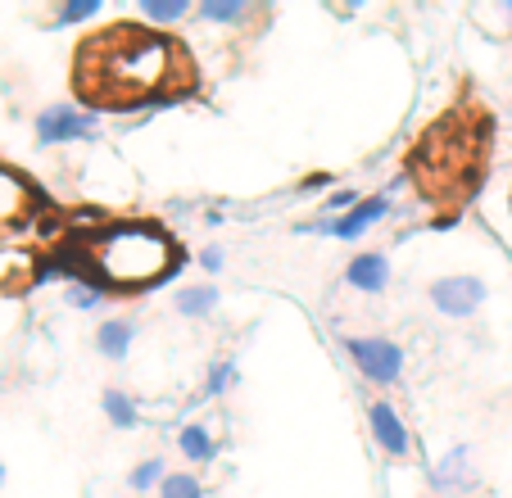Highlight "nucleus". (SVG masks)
Returning <instances> with one entry per match:
<instances>
[{
  "label": "nucleus",
  "mask_w": 512,
  "mask_h": 498,
  "mask_svg": "<svg viewBox=\"0 0 512 498\" xmlns=\"http://www.w3.org/2000/svg\"><path fill=\"white\" fill-rule=\"evenodd\" d=\"M368 426H372V440H377L390 458H408V453H413V435H408L395 403H386V399L368 403Z\"/></svg>",
  "instance_id": "nucleus-7"
},
{
  "label": "nucleus",
  "mask_w": 512,
  "mask_h": 498,
  "mask_svg": "<svg viewBox=\"0 0 512 498\" xmlns=\"http://www.w3.org/2000/svg\"><path fill=\"white\" fill-rule=\"evenodd\" d=\"M508 213H512V191H508Z\"/></svg>",
  "instance_id": "nucleus-25"
},
{
  "label": "nucleus",
  "mask_w": 512,
  "mask_h": 498,
  "mask_svg": "<svg viewBox=\"0 0 512 498\" xmlns=\"http://www.w3.org/2000/svg\"><path fill=\"white\" fill-rule=\"evenodd\" d=\"M232 385H236V363H232V358H223V363L209 367V381H204V399H223Z\"/></svg>",
  "instance_id": "nucleus-19"
},
{
  "label": "nucleus",
  "mask_w": 512,
  "mask_h": 498,
  "mask_svg": "<svg viewBox=\"0 0 512 498\" xmlns=\"http://www.w3.org/2000/svg\"><path fill=\"white\" fill-rule=\"evenodd\" d=\"M345 281L354 290H363V295H381L390 286V259L386 254H358L345 268Z\"/></svg>",
  "instance_id": "nucleus-8"
},
{
  "label": "nucleus",
  "mask_w": 512,
  "mask_h": 498,
  "mask_svg": "<svg viewBox=\"0 0 512 498\" xmlns=\"http://www.w3.org/2000/svg\"><path fill=\"white\" fill-rule=\"evenodd\" d=\"M431 304H435V313H445V317H454V322H463V317H472L476 308L485 304V281L472 277V272L440 277V281H431Z\"/></svg>",
  "instance_id": "nucleus-6"
},
{
  "label": "nucleus",
  "mask_w": 512,
  "mask_h": 498,
  "mask_svg": "<svg viewBox=\"0 0 512 498\" xmlns=\"http://www.w3.org/2000/svg\"><path fill=\"white\" fill-rule=\"evenodd\" d=\"M100 14V0H64L55 14V28H73V23H87Z\"/></svg>",
  "instance_id": "nucleus-18"
},
{
  "label": "nucleus",
  "mask_w": 512,
  "mask_h": 498,
  "mask_svg": "<svg viewBox=\"0 0 512 498\" xmlns=\"http://www.w3.org/2000/svg\"><path fill=\"white\" fill-rule=\"evenodd\" d=\"M96 263L114 286H150L173 268V240L155 227H123L109 231L96 245Z\"/></svg>",
  "instance_id": "nucleus-1"
},
{
  "label": "nucleus",
  "mask_w": 512,
  "mask_h": 498,
  "mask_svg": "<svg viewBox=\"0 0 512 498\" xmlns=\"http://www.w3.org/2000/svg\"><path fill=\"white\" fill-rule=\"evenodd\" d=\"M503 10H508V14H512V0H508V5H503ZM508 37H512V32H508Z\"/></svg>",
  "instance_id": "nucleus-24"
},
{
  "label": "nucleus",
  "mask_w": 512,
  "mask_h": 498,
  "mask_svg": "<svg viewBox=\"0 0 512 498\" xmlns=\"http://www.w3.org/2000/svg\"><path fill=\"white\" fill-rule=\"evenodd\" d=\"M358 204H363V195H358V191H336V195H331V200H327V213H340V209H358Z\"/></svg>",
  "instance_id": "nucleus-21"
},
{
  "label": "nucleus",
  "mask_w": 512,
  "mask_h": 498,
  "mask_svg": "<svg viewBox=\"0 0 512 498\" xmlns=\"http://www.w3.org/2000/svg\"><path fill=\"white\" fill-rule=\"evenodd\" d=\"M164 458H145V462H136L132 467V476H127V485L136 489V494H145V489H159L164 485Z\"/></svg>",
  "instance_id": "nucleus-16"
},
{
  "label": "nucleus",
  "mask_w": 512,
  "mask_h": 498,
  "mask_svg": "<svg viewBox=\"0 0 512 498\" xmlns=\"http://www.w3.org/2000/svg\"><path fill=\"white\" fill-rule=\"evenodd\" d=\"M177 449H182V458H191V462H213V458H218V440H213V431H209V426H200V422L182 426Z\"/></svg>",
  "instance_id": "nucleus-11"
},
{
  "label": "nucleus",
  "mask_w": 512,
  "mask_h": 498,
  "mask_svg": "<svg viewBox=\"0 0 512 498\" xmlns=\"http://www.w3.org/2000/svg\"><path fill=\"white\" fill-rule=\"evenodd\" d=\"M68 304L82 308V313H91V308L105 304V290H96V286H68Z\"/></svg>",
  "instance_id": "nucleus-20"
},
{
  "label": "nucleus",
  "mask_w": 512,
  "mask_h": 498,
  "mask_svg": "<svg viewBox=\"0 0 512 498\" xmlns=\"http://www.w3.org/2000/svg\"><path fill=\"white\" fill-rule=\"evenodd\" d=\"M91 50H105L109 64L105 73H114V82H127L136 91H155L168 73V59L177 55L173 41L164 32H136V28H114L100 32V41H91Z\"/></svg>",
  "instance_id": "nucleus-2"
},
{
  "label": "nucleus",
  "mask_w": 512,
  "mask_h": 498,
  "mask_svg": "<svg viewBox=\"0 0 512 498\" xmlns=\"http://www.w3.org/2000/svg\"><path fill=\"white\" fill-rule=\"evenodd\" d=\"M132 340H136V326L123 322V317H114V322H105L96 331V349L109 358V363H123V358L132 354Z\"/></svg>",
  "instance_id": "nucleus-10"
},
{
  "label": "nucleus",
  "mask_w": 512,
  "mask_h": 498,
  "mask_svg": "<svg viewBox=\"0 0 512 498\" xmlns=\"http://www.w3.org/2000/svg\"><path fill=\"white\" fill-rule=\"evenodd\" d=\"M177 313L182 317H209L213 308H218V290L213 286H186V290H177Z\"/></svg>",
  "instance_id": "nucleus-13"
},
{
  "label": "nucleus",
  "mask_w": 512,
  "mask_h": 498,
  "mask_svg": "<svg viewBox=\"0 0 512 498\" xmlns=\"http://www.w3.org/2000/svg\"><path fill=\"white\" fill-rule=\"evenodd\" d=\"M195 14H200V19H209V23H227V28H232V23L250 19L254 5H250V0H200V5H195Z\"/></svg>",
  "instance_id": "nucleus-12"
},
{
  "label": "nucleus",
  "mask_w": 512,
  "mask_h": 498,
  "mask_svg": "<svg viewBox=\"0 0 512 498\" xmlns=\"http://www.w3.org/2000/svg\"><path fill=\"white\" fill-rule=\"evenodd\" d=\"M431 485L440 489V494H449V489H467L472 485V453L449 449L445 458H440V467L431 471Z\"/></svg>",
  "instance_id": "nucleus-9"
},
{
  "label": "nucleus",
  "mask_w": 512,
  "mask_h": 498,
  "mask_svg": "<svg viewBox=\"0 0 512 498\" xmlns=\"http://www.w3.org/2000/svg\"><path fill=\"white\" fill-rule=\"evenodd\" d=\"M159 498H204V485L191 471H168L164 485H159Z\"/></svg>",
  "instance_id": "nucleus-17"
},
{
  "label": "nucleus",
  "mask_w": 512,
  "mask_h": 498,
  "mask_svg": "<svg viewBox=\"0 0 512 498\" xmlns=\"http://www.w3.org/2000/svg\"><path fill=\"white\" fill-rule=\"evenodd\" d=\"M96 136H100L96 109L50 105L37 114V145H73V141H96Z\"/></svg>",
  "instance_id": "nucleus-3"
},
{
  "label": "nucleus",
  "mask_w": 512,
  "mask_h": 498,
  "mask_svg": "<svg viewBox=\"0 0 512 498\" xmlns=\"http://www.w3.org/2000/svg\"><path fill=\"white\" fill-rule=\"evenodd\" d=\"M349 358L372 385H395L404 376V349L395 340H381V336H349L345 340Z\"/></svg>",
  "instance_id": "nucleus-4"
},
{
  "label": "nucleus",
  "mask_w": 512,
  "mask_h": 498,
  "mask_svg": "<svg viewBox=\"0 0 512 498\" xmlns=\"http://www.w3.org/2000/svg\"><path fill=\"white\" fill-rule=\"evenodd\" d=\"M136 10L145 23H182L191 14V0H141Z\"/></svg>",
  "instance_id": "nucleus-15"
},
{
  "label": "nucleus",
  "mask_w": 512,
  "mask_h": 498,
  "mask_svg": "<svg viewBox=\"0 0 512 498\" xmlns=\"http://www.w3.org/2000/svg\"><path fill=\"white\" fill-rule=\"evenodd\" d=\"M381 218H390V195H368V200L349 209L345 218H322V222H304L300 236H331V240H358L363 231H372Z\"/></svg>",
  "instance_id": "nucleus-5"
},
{
  "label": "nucleus",
  "mask_w": 512,
  "mask_h": 498,
  "mask_svg": "<svg viewBox=\"0 0 512 498\" xmlns=\"http://www.w3.org/2000/svg\"><path fill=\"white\" fill-rule=\"evenodd\" d=\"M223 249H218V245H209V249H200V268L204 272H223Z\"/></svg>",
  "instance_id": "nucleus-22"
},
{
  "label": "nucleus",
  "mask_w": 512,
  "mask_h": 498,
  "mask_svg": "<svg viewBox=\"0 0 512 498\" xmlns=\"http://www.w3.org/2000/svg\"><path fill=\"white\" fill-rule=\"evenodd\" d=\"M0 489H5V462H0Z\"/></svg>",
  "instance_id": "nucleus-23"
},
{
  "label": "nucleus",
  "mask_w": 512,
  "mask_h": 498,
  "mask_svg": "<svg viewBox=\"0 0 512 498\" xmlns=\"http://www.w3.org/2000/svg\"><path fill=\"white\" fill-rule=\"evenodd\" d=\"M105 417L118 431H136V426H141V412H136V403L127 399L123 390H105Z\"/></svg>",
  "instance_id": "nucleus-14"
}]
</instances>
